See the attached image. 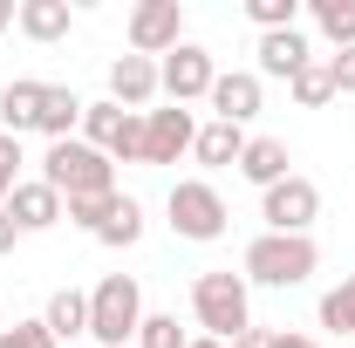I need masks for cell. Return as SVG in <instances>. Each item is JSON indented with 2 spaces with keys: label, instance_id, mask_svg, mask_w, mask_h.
Wrapping results in <instances>:
<instances>
[{
  "label": "cell",
  "instance_id": "cell-19",
  "mask_svg": "<svg viewBox=\"0 0 355 348\" xmlns=\"http://www.w3.org/2000/svg\"><path fill=\"white\" fill-rule=\"evenodd\" d=\"M14 28L28 42H62L69 35V0H21L14 7Z\"/></svg>",
  "mask_w": 355,
  "mask_h": 348
},
{
  "label": "cell",
  "instance_id": "cell-32",
  "mask_svg": "<svg viewBox=\"0 0 355 348\" xmlns=\"http://www.w3.org/2000/svg\"><path fill=\"white\" fill-rule=\"evenodd\" d=\"M14 239H21V225L7 218V205H0V253H14Z\"/></svg>",
  "mask_w": 355,
  "mask_h": 348
},
{
  "label": "cell",
  "instance_id": "cell-12",
  "mask_svg": "<svg viewBox=\"0 0 355 348\" xmlns=\"http://www.w3.org/2000/svg\"><path fill=\"white\" fill-rule=\"evenodd\" d=\"M7 218H14L21 232H48V225H62V218H69V205H62V191H55V184L21 177V184H14V198H7Z\"/></svg>",
  "mask_w": 355,
  "mask_h": 348
},
{
  "label": "cell",
  "instance_id": "cell-15",
  "mask_svg": "<svg viewBox=\"0 0 355 348\" xmlns=\"http://www.w3.org/2000/svg\"><path fill=\"white\" fill-rule=\"evenodd\" d=\"M287 164H294V157H287V143H280V137H246V150H239V177H246V184H280V177H287Z\"/></svg>",
  "mask_w": 355,
  "mask_h": 348
},
{
  "label": "cell",
  "instance_id": "cell-17",
  "mask_svg": "<svg viewBox=\"0 0 355 348\" xmlns=\"http://www.w3.org/2000/svg\"><path fill=\"white\" fill-rule=\"evenodd\" d=\"M42 89L35 76H14V82L0 89V130L7 137H21V130H35V116H42Z\"/></svg>",
  "mask_w": 355,
  "mask_h": 348
},
{
  "label": "cell",
  "instance_id": "cell-22",
  "mask_svg": "<svg viewBox=\"0 0 355 348\" xmlns=\"http://www.w3.org/2000/svg\"><path fill=\"white\" fill-rule=\"evenodd\" d=\"M308 14H314V28L335 48H355V0H314Z\"/></svg>",
  "mask_w": 355,
  "mask_h": 348
},
{
  "label": "cell",
  "instance_id": "cell-29",
  "mask_svg": "<svg viewBox=\"0 0 355 348\" xmlns=\"http://www.w3.org/2000/svg\"><path fill=\"white\" fill-rule=\"evenodd\" d=\"M110 198H116V191H110ZM110 198H76V205H69V225H83L89 239H96V225L110 218Z\"/></svg>",
  "mask_w": 355,
  "mask_h": 348
},
{
  "label": "cell",
  "instance_id": "cell-27",
  "mask_svg": "<svg viewBox=\"0 0 355 348\" xmlns=\"http://www.w3.org/2000/svg\"><path fill=\"white\" fill-rule=\"evenodd\" d=\"M21 164H28V157H21V137L0 130V205L14 198V184H21Z\"/></svg>",
  "mask_w": 355,
  "mask_h": 348
},
{
  "label": "cell",
  "instance_id": "cell-23",
  "mask_svg": "<svg viewBox=\"0 0 355 348\" xmlns=\"http://www.w3.org/2000/svg\"><path fill=\"white\" fill-rule=\"evenodd\" d=\"M294 103H301V110H321V103H328V96H335V76H328V55H314L308 69H301V76H294Z\"/></svg>",
  "mask_w": 355,
  "mask_h": 348
},
{
  "label": "cell",
  "instance_id": "cell-30",
  "mask_svg": "<svg viewBox=\"0 0 355 348\" xmlns=\"http://www.w3.org/2000/svg\"><path fill=\"white\" fill-rule=\"evenodd\" d=\"M328 76H335V96H355V48H335L328 55Z\"/></svg>",
  "mask_w": 355,
  "mask_h": 348
},
{
  "label": "cell",
  "instance_id": "cell-35",
  "mask_svg": "<svg viewBox=\"0 0 355 348\" xmlns=\"http://www.w3.org/2000/svg\"><path fill=\"white\" fill-rule=\"evenodd\" d=\"M184 348H225V342H212V335H198V342H184Z\"/></svg>",
  "mask_w": 355,
  "mask_h": 348
},
{
  "label": "cell",
  "instance_id": "cell-20",
  "mask_svg": "<svg viewBox=\"0 0 355 348\" xmlns=\"http://www.w3.org/2000/svg\"><path fill=\"white\" fill-rule=\"evenodd\" d=\"M137 239H144V205H137L130 191H116V198H110V218L96 225V246H116V253H123Z\"/></svg>",
  "mask_w": 355,
  "mask_h": 348
},
{
  "label": "cell",
  "instance_id": "cell-16",
  "mask_svg": "<svg viewBox=\"0 0 355 348\" xmlns=\"http://www.w3.org/2000/svg\"><path fill=\"white\" fill-rule=\"evenodd\" d=\"M42 328H48V335H55L62 348H76V335H89V294H76V287L48 294V307H42Z\"/></svg>",
  "mask_w": 355,
  "mask_h": 348
},
{
  "label": "cell",
  "instance_id": "cell-7",
  "mask_svg": "<svg viewBox=\"0 0 355 348\" xmlns=\"http://www.w3.org/2000/svg\"><path fill=\"white\" fill-rule=\"evenodd\" d=\"M260 218H266V232H308L314 218H321V191H314V177L287 171L280 184H266V191H260Z\"/></svg>",
  "mask_w": 355,
  "mask_h": 348
},
{
  "label": "cell",
  "instance_id": "cell-8",
  "mask_svg": "<svg viewBox=\"0 0 355 348\" xmlns=\"http://www.w3.org/2000/svg\"><path fill=\"white\" fill-rule=\"evenodd\" d=\"M184 42V7L178 0H137L130 7V55H171Z\"/></svg>",
  "mask_w": 355,
  "mask_h": 348
},
{
  "label": "cell",
  "instance_id": "cell-25",
  "mask_svg": "<svg viewBox=\"0 0 355 348\" xmlns=\"http://www.w3.org/2000/svg\"><path fill=\"white\" fill-rule=\"evenodd\" d=\"M246 21L260 35H280V28H301V0H246Z\"/></svg>",
  "mask_w": 355,
  "mask_h": 348
},
{
  "label": "cell",
  "instance_id": "cell-33",
  "mask_svg": "<svg viewBox=\"0 0 355 348\" xmlns=\"http://www.w3.org/2000/svg\"><path fill=\"white\" fill-rule=\"evenodd\" d=\"M273 348H321L314 335H273Z\"/></svg>",
  "mask_w": 355,
  "mask_h": 348
},
{
  "label": "cell",
  "instance_id": "cell-10",
  "mask_svg": "<svg viewBox=\"0 0 355 348\" xmlns=\"http://www.w3.org/2000/svg\"><path fill=\"white\" fill-rule=\"evenodd\" d=\"M157 96H164V89H157V62H150V55H116V62H110V103H116V110H137V116H144Z\"/></svg>",
  "mask_w": 355,
  "mask_h": 348
},
{
  "label": "cell",
  "instance_id": "cell-4",
  "mask_svg": "<svg viewBox=\"0 0 355 348\" xmlns=\"http://www.w3.org/2000/svg\"><path fill=\"white\" fill-rule=\"evenodd\" d=\"M314 266H321V253L308 232H260L246 246V287H301Z\"/></svg>",
  "mask_w": 355,
  "mask_h": 348
},
{
  "label": "cell",
  "instance_id": "cell-34",
  "mask_svg": "<svg viewBox=\"0 0 355 348\" xmlns=\"http://www.w3.org/2000/svg\"><path fill=\"white\" fill-rule=\"evenodd\" d=\"M7 28H14V0H0V35H7Z\"/></svg>",
  "mask_w": 355,
  "mask_h": 348
},
{
  "label": "cell",
  "instance_id": "cell-1",
  "mask_svg": "<svg viewBox=\"0 0 355 348\" xmlns=\"http://www.w3.org/2000/svg\"><path fill=\"white\" fill-rule=\"evenodd\" d=\"M42 184L62 191V205H76V198H110V191H116V164H110L96 143H83V137H62V143H48V157H42Z\"/></svg>",
  "mask_w": 355,
  "mask_h": 348
},
{
  "label": "cell",
  "instance_id": "cell-28",
  "mask_svg": "<svg viewBox=\"0 0 355 348\" xmlns=\"http://www.w3.org/2000/svg\"><path fill=\"white\" fill-rule=\"evenodd\" d=\"M0 348H62L48 335L42 321H14V328H0Z\"/></svg>",
  "mask_w": 355,
  "mask_h": 348
},
{
  "label": "cell",
  "instance_id": "cell-11",
  "mask_svg": "<svg viewBox=\"0 0 355 348\" xmlns=\"http://www.w3.org/2000/svg\"><path fill=\"white\" fill-rule=\"evenodd\" d=\"M260 96H266V82L253 76V69H225L205 103H212V116H219V123H239V130H246V123L260 116Z\"/></svg>",
  "mask_w": 355,
  "mask_h": 348
},
{
  "label": "cell",
  "instance_id": "cell-2",
  "mask_svg": "<svg viewBox=\"0 0 355 348\" xmlns=\"http://www.w3.org/2000/svg\"><path fill=\"white\" fill-rule=\"evenodd\" d=\"M144 328V287L130 273H103L89 287V348H123Z\"/></svg>",
  "mask_w": 355,
  "mask_h": 348
},
{
  "label": "cell",
  "instance_id": "cell-36",
  "mask_svg": "<svg viewBox=\"0 0 355 348\" xmlns=\"http://www.w3.org/2000/svg\"><path fill=\"white\" fill-rule=\"evenodd\" d=\"M76 348H83V342H76Z\"/></svg>",
  "mask_w": 355,
  "mask_h": 348
},
{
  "label": "cell",
  "instance_id": "cell-5",
  "mask_svg": "<svg viewBox=\"0 0 355 348\" xmlns=\"http://www.w3.org/2000/svg\"><path fill=\"white\" fill-rule=\"evenodd\" d=\"M164 218H171L178 239H191V246H212L225 239V198L212 177H178L171 198H164Z\"/></svg>",
  "mask_w": 355,
  "mask_h": 348
},
{
  "label": "cell",
  "instance_id": "cell-31",
  "mask_svg": "<svg viewBox=\"0 0 355 348\" xmlns=\"http://www.w3.org/2000/svg\"><path fill=\"white\" fill-rule=\"evenodd\" d=\"M225 348H273V335H266V328H246V335H232Z\"/></svg>",
  "mask_w": 355,
  "mask_h": 348
},
{
  "label": "cell",
  "instance_id": "cell-14",
  "mask_svg": "<svg viewBox=\"0 0 355 348\" xmlns=\"http://www.w3.org/2000/svg\"><path fill=\"white\" fill-rule=\"evenodd\" d=\"M83 110H89V103H83L69 82H48V89H42V116H35V130H42L48 143H62V137L83 130Z\"/></svg>",
  "mask_w": 355,
  "mask_h": 348
},
{
  "label": "cell",
  "instance_id": "cell-6",
  "mask_svg": "<svg viewBox=\"0 0 355 348\" xmlns=\"http://www.w3.org/2000/svg\"><path fill=\"white\" fill-rule=\"evenodd\" d=\"M212 82H219V62H212V48H198V42H178L171 55L157 62V89L171 96L178 110L198 103V96H212Z\"/></svg>",
  "mask_w": 355,
  "mask_h": 348
},
{
  "label": "cell",
  "instance_id": "cell-21",
  "mask_svg": "<svg viewBox=\"0 0 355 348\" xmlns=\"http://www.w3.org/2000/svg\"><path fill=\"white\" fill-rule=\"evenodd\" d=\"M123 123H130V110H116V103L103 96V103H89V110H83V143H96V150L110 157V143L123 137Z\"/></svg>",
  "mask_w": 355,
  "mask_h": 348
},
{
  "label": "cell",
  "instance_id": "cell-18",
  "mask_svg": "<svg viewBox=\"0 0 355 348\" xmlns=\"http://www.w3.org/2000/svg\"><path fill=\"white\" fill-rule=\"evenodd\" d=\"M239 150H246V130H239V123H219V116H212V123L198 130V143H191V157L212 164V171H225V164L239 171Z\"/></svg>",
  "mask_w": 355,
  "mask_h": 348
},
{
  "label": "cell",
  "instance_id": "cell-26",
  "mask_svg": "<svg viewBox=\"0 0 355 348\" xmlns=\"http://www.w3.org/2000/svg\"><path fill=\"white\" fill-rule=\"evenodd\" d=\"M137 348H184V328H178V314H144V328H137Z\"/></svg>",
  "mask_w": 355,
  "mask_h": 348
},
{
  "label": "cell",
  "instance_id": "cell-3",
  "mask_svg": "<svg viewBox=\"0 0 355 348\" xmlns=\"http://www.w3.org/2000/svg\"><path fill=\"white\" fill-rule=\"evenodd\" d=\"M191 314L212 342H232L253 328V294H246V273H198L191 280Z\"/></svg>",
  "mask_w": 355,
  "mask_h": 348
},
{
  "label": "cell",
  "instance_id": "cell-9",
  "mask_svg": "<svg viewBox=\"0 0 355 348\" xmlns=\"http://www.w3.org/2000/svg\"><path fill=\"white\" fill-rule=\"evenodd\" d=\"M191 143H198V123H191V110H144V164H178V157H191Z\"/></svg>",
  "mask_w": 355,
  "mask_h": 348
},
{
  "label": "cell",
  "instance_id": "cell-24",
  "mask_svg": "<svg viewBox=\"0 0 355 348\" xmlns=\"http://www.w3.org/2000/svg\"><path fill=\"white\" fill-rule=\"evenodd\" d=\"M321 328H335V335H355V273L342 287H328L321 294Z\"/></svg>",
  "mask_w": 355,
  "mask_h": 348
},
{
  "label": "cell",
  "instance_id": "cell-13",
  "mask_svg": "<svg viewBox=\"0 0 355 348\" xmlns=\"http://www.w3.org/2000/svg\"><path fill=\"white\" fill-rule=\"evenodd\" d=\"M314 62V48H308V35L301 28H280V35H260V62H253V76H280V82H294L301 69Z\"/></svg>",
  "mask_w": 355,
  "mask_h": 348
}]
</instances>
